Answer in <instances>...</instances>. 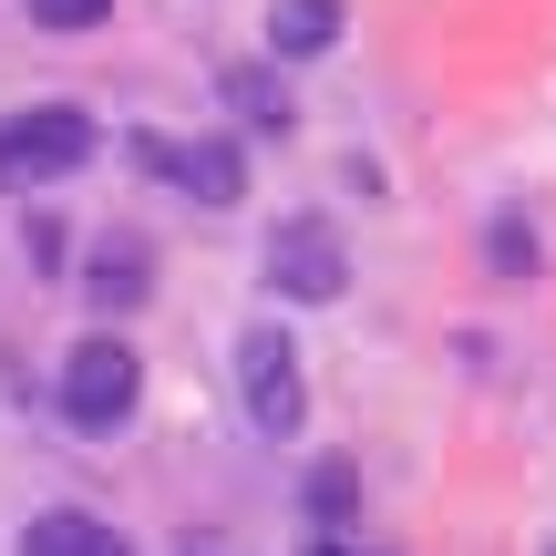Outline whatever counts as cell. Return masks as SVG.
I'll use <instances>...</instances> for the list:
<instances>
[{
  "label": "cell",
  "mask_w": 556,
  "mask_h": 556,
  "mask_svg": "<svg viewBox=\"0 0 556 556\" xmlns=\"http://www.w3.org/2000/svg\"><path fill=\"white\" fill-rule=\"evenodd\" d=\"M93 114H83V103H31V114H11L0 124V186H21V197H31V186H62V176H83V165H93Z\"/></svg>",
  "instance_id": "1"
},
{
  "label": "cell",
  "mask_w": 556,
  "mask_h": 556,
  "mask_svg": "<svg viewBox=\"0 0 556 556\" xmlns=\"http://www.w3.org/2000/svg\"><path fill=\"white\" fill-rule=\"evenodd\" d=\"M135 392H144V361L124 351L114 330H93V340H73L62 351V422L73 433H114V422H135Z\"/></svg>",
  "instance_id": "2"
},
{
  "label": "cell",
  "mask_w": 556,
  "mask_h": 556,
  "mask_svg": "<svg viewBox=\"0 0 556 556\" xmlns=\"http://www.w3.org/2000/svg\"><path fill=\"white\" fill-rule=\"evenodd\" d=\"M268 289L278 299H299V309H330L340 289H351V248H340V227L330 217H278L268 227Z\"/></svg>",
  "instance_id": "3"
},
{
  "label": "cell",
  "mask_w": 556,
  "mask_h": 556,
  "mask_svg": "<svg viewBox=\"0 0 556 556\" xmlns=\"http://www.w3.org/2000/svg\"><path fill=\"white\" fill-rule=\"evenodd\" d=\"M238 402H248V422L268 443H289L309 422V371H299L289 330H238Z\"/></svg>",
  "instance_id": "4"
},
{
  "label": "cell",
  "mask_w": 556,
  "mask_h": 556,
  "mask_svg": "<svg viewBox=\"0 0 556 556\" xmlns=\"http://www.w3.org/2000/svg\"><path fill=\"white\" fill-rule=\"evenodd\" d=\"M135 165H144L155 186H176L186 206H238V197H248V155H238L227 135H144Z\"/></svg>",
  "instance_id": "5"
},
{
  "label": "cell",
  "mask_w": 556,
  "mask_h": 556,
  "mask_svg": "<svg viewBox=\"0 0 556 556\" xmlns=\"http://www.w3.org/2000/svg\"><path fill=\"white\" fill-rule=\"evenodd\" d=\"M144 289H155V248H144L135 227L83 248V299H93V309H144Z\"/></svg>",
  "instance_id": "6"
},
{
  "label": "cell",
  "mask_w": 556,
  "mask_h": 556,
  "mask_svg": "<svg viewBox=\"0 0 556 556\" xmlns=\"http://www.w3.org/2000/svg\"><path fill=\"white\" fill-rule=\"evenodd\" d=\"M21 556H135V546H124V526L93 516V505H52V516L21 526Z\"/></svg>",
  "instance_id": "7"
},
{
  "label": "cell",
  "mask_w": 556,
  "mask_h": 556,
  "mask_svg": "<svg viewBox=\"0 0 556 556\" xmlns=\"http://www.w3.org/2000/svg\"><path fill=\"white\" fill-rule=\"evenodd\" d=\"M340 31H351L340 0H268V52H278V62H319Z\"/></svg>",
  "instance_id": "8"
},
{
  "label": "cell",
  "mask_w": 556,
  "mask_h": 556,
  "mask_svg": "<svg viewBox=\"0 0 556 556\" xmlns=\"http://www.w3.org/2000/svg\"><path fill=\"white\" fill-rule=\"evenodd\" d=\"M217 93H227V114H248V135H289L299 124V103L278 93V73H258V62H227Z\"/></svg>",
  "instance_id": "9"
},
{
  "label": "cell",
  "mask_w": 556,
  "mask_h": 556,
  "mask_svg": "<svg viewBox=\"0 0 556 556\" xmlns=\"http://www.w3.org/2000/svg\"><path fill=\"white\" fill-rule=\"evenodd\" d=\"M299 495H309V516H319V526H351V516H361V475H351L340 454H330V464H309V484H299Z\"/></svg>",
  "instance_id": "10"
},
{
  "label": "cell",
  "mask_w": 556,
  "mask_h": 556,
  "mask_svg": "<svg viewBox=\"0 0 556 556\" xmlns=\"http://www.w3.org/2000/svg\"><path fill=\"white\" fill-rule=\"evenodd\" d=\"M31 21H41V31H103L114 0H31Z\"/></svg>",
  "instance_id": "11"
},
{
  "label": "cell",
  "mask_w": 556,
  "mask_h": 556,
  "mask_svg": "<svg viewBox=\"0 0 556 556\" xmlns=\"http://www.w3.org/2000/svg\"><path fill=\"white\" fill-rule=\"evenodd\" d=\"M484 258H495L505 278H526V268H536V248H526V227H516V217H495V227H484Z\"/></svg>",
  "instance_id": "12"
},
{
  "label": "cell",
  "mask_w": 556,
  "mask_h": 556,
  "mask_svg": "<svg viewBox=\"0 0 556 556\" xmlns=\"http://www.w3.org/2000/svg\"><path fill=\"white\" fill-rule=\"evenodd\" d=\"M299 556H361V546H351V536H340V526H319V536H309V546H299Z\"/></svg>",
  "instance_id": "13"
},
{
  "label": "cell",
  "mask_w": 556,
  "mask_h": 556,
  "mask_svg": "<svg viewBox=\"0 0 556 556\" xmlns=\"http://www.w3.org/2000/svg\"><path fill=\"white\" fill-rule=\"evenodd\" d=\"M186 556H227V536H217V526H197V536H186Z\"/></svg>",
  "instance_id": "14"
},
{
  "label": "cell",
  "mask_w": 556,
  "mask_h": 556,
  "mask_svg": "<svg viewBox=\"0 0 556 556\" xmlns=\"http://www.w3.org/2000/svg\"><path fill=\"white\" fill-rule=\"evenodd\" d=\"M546 556H556V546H546Z\"/></svg>",
  "instance_id": "15"
}]
</instances>
